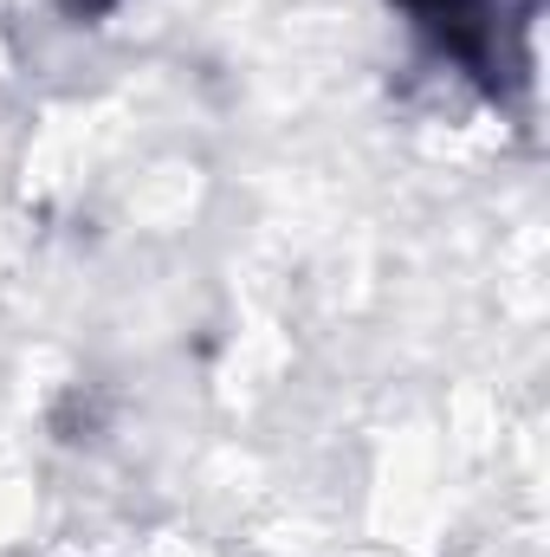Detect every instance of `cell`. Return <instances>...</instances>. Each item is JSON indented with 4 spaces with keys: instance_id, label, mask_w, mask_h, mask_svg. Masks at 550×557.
<instances>
[{
    "instance_id": "obj_1",
    "label": "cell",
    "mask_w": 550,
    "mask_h": 557,
    "mask_svg": "<svg viewBox=\"0 0 550 557\" xmlns=\"http://www.w3.org/2000/svg\"><path fill=\"white\" fill-rule=\"evenodd\" d=\"M396 7L409 13V26L447 65H460L499 91V65H505V46H499L505 7L499 0H396Z\"/></svg>"
}]
</instances>
